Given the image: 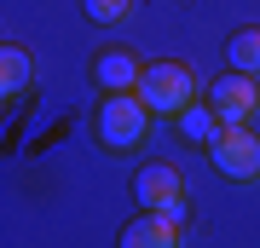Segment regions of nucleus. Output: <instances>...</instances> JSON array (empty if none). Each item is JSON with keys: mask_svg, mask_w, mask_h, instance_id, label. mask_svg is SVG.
Returning <instances> with one entry per match:
<instances>
[{"mask_svg": "<svg viewBox=\"0 0 260 248\" xmlns=\"http://www.w3.org/2000/svg\"><path fill=\"white\" fill-rule=\"evenodd\" d=\"M150 133V104L139 92H104L99 110H93V138L104 150H133Z\"/></svg>", "mask_w": 260, "mask_h": 248, "instance_id": "f257e3e1", "label": "nucleus"}, {"mask_svg": "<svg viewBox=\"0 0 260 248\" xmlns=\"http://www.w3.org/2000/svg\"><path fill=\"white\" fill-rule=\"evenodd\" d=\"M133 92L150 104V116H179V110L197 98V81H191L185 64L156 58V64H145V75H139V87H133Z\"/></svg>", "mask_w": 260, "mask_h": 248, "instance_id": "f03ea898", "label": "nucleus"}, {"mask_svg": "<svg viewBox=\"0 0 260 248\" xmlns=\"http://www.w3.org/2000/svg\"><path fill=\"white\" fill-rule=\"evenodd\" d=\"M133 202L145 214H168V220L185 225V179H179L174 162H145L133 173Z\"/></svg>", "mask_w": 260, "mask_h": 248, "instance_id": "7ed1b4c3", "label": "nucleus"}, {"mask_svg": "<svg viewBox=\"0 0 260 248\" xmlns=\"http://www.w3.org/2000/svg\"><path fill=\"white\" fill-rule=\"evenodd\" d=\"M208 162L220 167L225 179H237V185H254L260 179V138L249 121H232V127H220V138L208 145Z\"/></svg>", "mask_w": 260, "mask_h": 248, "instance_id": "20e7f679", "label": "nucleus"}, {"mask_svg": "<svg viewBox=\"0 0 260 248\" xmlns=\"http://www.w3.org/2000/svg\"><path fill=\"white\" fill-rule=\"evenodd\" d=\"M208 104H214V116L232 127V121H249L260 110V87H254V75H243V69H225L220 81L208 87Z\"/></svg>", "mask_w": 260, "mask_h": 248, "instance_id": "39448f33", "label": "nucleus"}, {"mask_svg": "<svg viewBox=\"0 0 260 248\" xmlns=\"http://www.w3.org/2000/svg\"><path fill=\"white\" fill-rule=\"evenodd\" d=\"M139 75H145V58L127 52V46H110V52L93 58V81H99L104 92H133V87H139Z\"/></svg>", "mask_w": 260, "mask_h": 248, "instance_id": "423d86ee", "label": "nucleus"}, {"mask_svg": "<svg viewBox=\"0 0 260 248\" xmlns=\"http://www.w3.org/2000/svg\"><path fill=\"white\" fill-rule=\"evenodd\" d=\"M116 248H179V220H168V214H145V208H139V220L121 225Z\"/></svg>", "mask_w": 260, "mask_h": 248, "instance_id": "0eeeda50", "label": "nucleus"}, {"mask_svg": "<svg viewBox=\"0 0 260 248\" xmlns=\"http://www.w3.org/2000/svg\"><path fill=\"white\" fill-rule=\"evenodd\" d=\"M174 121H179V138H185V145H203V150H208L214 138H220V127H225V121L214 116V104H208V98H191Z\"/></svg>", "mask_w": 260, "mask_h": 248, "instance_id": "6e6552de", "label": "nucleus"}, {"mask_svg": "<svg viewBox=\"0 0 260 248\" xmlns=\"http://www.w3.org/2000/svg\"><path fill=\"white\" fill-rule=\"evenodd\" d=\"M29 81H35V64H29V52L18 41L0 46V92L6 98H18V92H29Z\"/></svg>", "mask_w": 260, "mask_h": 248, "instance_id": "1a4fd4ad", "label": "nucleus"}, {"mask_svg": "<svg viewBox=\"0 0 260 248\" xmlns=\"http://www.w3.org/2000/svg\"><path fill=\"white\" fill-rule=\"evenodd\" d=\"M225 58H232V69L260 75V29H237V35L225 41Z\"/></svg>", "mask_w": 260, "mask_h": 248, "instance_id": "9d476101", "label": "nucleus"}, {"mask_svg": "<svg viewBox=\"0 0 260 248\" xmlns=\"http://www.w3.org/2000/svg\"><path fill=\"white\" fill-rule=\"evenodd\" d=\"M81 12H87L93 23H121V18L133 12V0H81Z\"/></svg>", "mask_w": 260, "mask_h": 248, "instance_id": "9b49d317", "label": "nucleus"}]
</instances>
